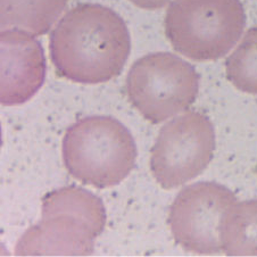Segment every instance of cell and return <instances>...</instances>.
I'll return each instance as SVG.
<instances>
[{
  "mask_svg": "<svg viewBox=\"0 0 257 257\" xmlns=\"http://www.w3.org/2000/svg\"><path fill=\"white\" fill-rule=\"evenodd\" d=\"M57 74L72 82L104 83L116 78L131 51L122 17L98 4L71 8L54 28L49 41Z\"/></svg>",
  "mask_w": 257,
  "mask_h": 257,
  "instance_id": "1",
  "label": "cell"
},
{
  "mask_svg": "<svg viewBox=\"0 0 257 257\" xmlns=\"http://www.w3.org/2000/svg\"><path fill=\"white\" fill-rule=\"evenodd\" d=\"M64 165L71 177L99 189L117 186L131 173L137 147L127 128L110 116H88L67 128Z\"/></svg>",
  "mask_w": 257,
  "mask_h": 257,
  "instance_id": "2",
  "label": "cell"
},
{
  "mask_svg": "<svg viewBox=\"0 0 257 257\" xmlns=\"http://www.w3.org/2000/svg\"><path fill=\"white\" fill-rule=\"evenodd\" d=\"M245 25L240 0H173L164 19L171 46L195 62L224 57L240 39Z\"/></svg>",
  "mask_w": 257,
  "mask_h": 257,
  "instance_id": "3",
  "label": "cell"
},
{
  "mask_svg": "<svg viewBox=\"0 0 257 257\" xmlns=\"http://www.w3.org/2000/svg\"><path fill=\"white\" fill-rule=\"evenodd\" d=\"M198 90L199 75L195 67L166 51L136 61L125 81L128 101L153 124L186 112L195 102Z\"/></svg>",
  "mask_w": 257,
  "mask_h": 257,
  "instance_id": "4",
  "label": "cell"
},
{
  "mask_svg": "<svg viewBox=\"0 0 257 257\" xmlns=\"http://www.w3.org/2000/svg\"><path fill=\"white\" fill-rule=\"evenodd\" d=\"M215 149L212 122L199 112H185L161 128L151 152V171L166 190L181 187L204 172Z\"/></svg>",
  "mask_w": 257,
  "mask_h": 257,
  "instance_id": "5",
  "label": "cell"
},
{
  "mask_svg": "<svg viewBox=\"0 0 257 257\" xmlns=\"http://www.w3.org/2000/svg\"><path fill=\"white\" fill-rule=\"evenodd\" d=\"M235 203L233 192L217 182H198L183 188L169 212L174 241L197 255L220 254L222 222Z\"/></svg>",
  "mask_w": 257,
  "mask_h": 257,
  "instance_id": "6",
  "label": "cell"
},
{
  "mask_svg": "<svg viewBox=\"0 0 257 257\" xmlns=\"http://www.w3.org/2000/svg\"><path fill=\"white\" fill-rule=\"evenodd\" d=\"M2 99L3 106H15L36 95L46 76V59L36 36L23 30H3Z\"/></svg>",
  "mask_w": 257,
  "mask_h": 257,
  "instance_id": "7",
  "label": "cell"
},
{
  "mask_svg": "<svg viewBox=\"0 0 257 257\" xmlns=\"http://www.w3.org/2000/svg\"><path fill=\"white\" fill-rule=\"evenodd\" d=\"M98 235L82 221L64 213L41 214L15 247L16 256H89Z\"/></svg>",
  "mask_w": 257,
  "mask_h": 257,
  "instance_id": "8",
  "label": "cell"
},
{
  "mask_svg": "<svg viewBox=\"0 0 257 257\" xmlns=\"http://www.w3.org/2000/svg\"><path fill=\"white\" fill-rule=\"evenodd\" d=\"M68 0H2V29L44 36L57 22Z\"/></svg>",
  "mask_w": 257,
  "mask_h": 257,
  "instance_id": "9",
  "label": "cell"
},
{
  "mask_svg": "<svg viewBox=\"0 0 257 257\" xmlns=\"http://www.w3.org/2000/svg\"><path fill=\"white\" fill-rule=\"evenodd\" d=\"M64 213L82 221L100 235L105 229L106 211L102 201L92 192L78 187H64L46 194L41 214Z\"/></svg>",
  "mask_w": 257,
  "mask_h": 257,
  "instance_id": "10",
  "label": "cell"
},
{
  "mask_svg": "<svg viewBox=\"0 0 257 257\" xmlns=\"http://www.w3.org/2000/svg\"><path fill=\"white\" fill-rule=\"evenodd\" d=\"M221 246L228 256H257V199L235 203L225 214Z\"/></svg>",
  "mask_w": 257,
  "mask_h": 257,
  "instance_id": "11",
  "label": "cell"
},
{
  "mask_svg": "<svg viewBox=\"0 0 257 257\" xmlns=\"http://www.w3.org/2000/svg\"><path fill=\"white\" fill-rule=\"evenodd\" d=\"M225 75L238 90L257 95V25L247 30L226 58Z\"/></svg>",
  "mask_w": 257,
  "mask_h": 257,
  "instance_id": "12",
  "label": "cell"
},
{
  "mask_svg": "<svg viewBox=\"0 0 257 257\" xmlns=\"http://www.w3.org/2000/svg\"><path fill=\"white\" fill-rule=\"evenodd\" d=\"M135 6L146 11H156L163 8L171 2V0H128Z\"/></svg>",
  "mask_w": 257,
  "mask_h": 257,
  "instance_id": "13",
  "label": "cell"
}]
</instances>
